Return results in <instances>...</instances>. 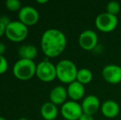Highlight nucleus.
Wrapping results in <instances>:
<instances>
[{
    "instance_id": "11",
    "label": "nucleus",
    "mask_w": 121,
    "mask_h": 120,
    "mask_svg": "<svg viewBox=\"0 0 121 120\" xmlns=\"http://www.w3.org/2000/svg\"><path fill=\"white\" fill-rule=\"evenodd\" d=\"M82 109L84 114L94 115L100 108V99L94 95H89L82 99L81 104Z\"/></svg>"
},
{
    "instance_id": "12",
    "label": "nucleus",
    "mask_w": 121,
    "mask_h": 120,
    "mask_svg": "<svg viewBox=\"0 0 121 120\" xmlns=\"http://www.w3.org/2000/svg\"><path fill=\"white\" fill-rule=\"evenodd\" d=\"M68 96L71 100L77 101L80 100L84 97L85 95V87L78 81H74L72 83L69 84L67 88Z\"/></svg>"
},
{
    "instance_id": "27",
    "label": "nucleus",
    "mask_w": 121,
    "mask_h": 120,
    "mask_svg": "<svg viewBox=\"0 0 121 120\" xmlns=\"http://www.w3.org/2000/svg\"><path fill=\"white\" fill-rule=\"evenodd\" d=\"M0 120H6V119H5V118H3V117H1V116H0Z\"/></svg>"
},
{
    "instance_id": "8",
    "label": "nucleus",
    "mask_w": 121,
    "mask_h": 120,
    "mask_svg": "<svg viewBox=\"0 0 121 120\" xmlns=\"http://www.w3.org/2000/svg\"><path fill=\"white\" fill-rule=\"evenodd\" d=\"M78 44L82 50L87 51L93 50L98 44V35L94 30H86L80 34Z\"/></svg>"
},
{
    "instance_id": "21",
    "label": "nucleus",
    "mask_w": 121,
    "mask_h": 120,
    "mask_svg": "<svg viewBox=\"0 0 121 120\" xmlns=\"http://www.w3.org/2000/svg\"><path fill=\"white\" fill-rule=\"evenodd\" d=\"M78 120H94V118H93V115L87 114H84V113H83Z\"/></svg>"
},
{
    "instance_id": "14",
    "label": "nucleus",
    "mask_w": 121,
    "mask_h": 120,
    "mask_svg": "<svg viewBox=\"0 0 121 120\" xmlns=\"http://www.w3.org/2000/svg\"><path fill=\"white\" fill-rule=\"evenodd\" d=\"M68 97L67 89L62 86H57L54 87L49 93V99L50 102L54 104L55 105L58 104H64L66 102V99Z\"/></svg>"
},
{
    "instance_id": "19",
    "label": "nucleus",
    "mask_w": 121,
    "mask_h": 120,
    "mask_svg": "<svg viewBox=\"0 0 121 120\" xmlns=\"http://www.w3.org/2000/svg\"><path fill=\"white\" fill-rule=\"evenodd\" d=\"M5 4L7 8L12 12H16L18 10L20 11L22 8L21 2L19 0H7Z\"/></svg>"
},
{
    "instance_id": "5",
    "label": "nucleus",
    "mask_w": 121,
    "mask_h": 120,
    "mask_svg": "<svg viewBox=\"0 0 121 120\" xmlns=\"http://www.w3.org/2000/svg\"><path fill=\"white\" fill-rule=\"evenodd\" d=\"M96 28L100 31L108 33L113 31L118 26L117 16H114L108 12H102L96 17L95 20Z\"/></svg>"
},
{
    "instance_id": "2",
    "label": "nucleus",
    "mask_w": 121,
    "mask_h": 120,
    "mask_svg": "<svg viewBox=\"0 0 121 120\" xmlns=\"http://www.w3.org/2000/svg\"><path fill=\"white\" fill-rule=\"evenodd\" d=\"M78 69L71 60L63 59L56 65V77L63 83L70 84L77 80Z\"/></svg>"
},
{
    "instance_id": "25",
    "label": "nucleus",
    "mask_w": 121,
    "mask_h": 120,
    "mask_svg": "<svg viewBox=\"0 0 121 120\" xmlns=\"http://www.w3.org/2000/svg\"><path fill=\"white\" fill-rule=\"evenodd\" d=\"M36 2L38 3H46L48 1H47V0H37Z\"/></svg>"
},
{
    "instance_id": "22",
    "label": "nucleus",
    "mask_w": 121,
    "mask_h": 120,
    "mask_svg": "<svg viewBox=\"0 0 121 120\" xmlns=\"http://www.w3.org/2000/svg\"><path fill=\"white\" fill-rule=\"evenodd\" d=\"M0 22H2L3 24H4L5 26H8L11 23V21L9 20V18L7 16H3L2 17H0Z\"/></svg>"
},
{
    "instance_id": "23",
    "label": "nucleus",
    "mask_w": 121,
    "mask_h": 120,
    "mask_svg": "<svg viewBox=\"0 0 121 120\" xmlns=\"http://www.w3.org/2000/svg\"><path fill=\"white\" fill-rule=\"evenodd\" d=\"M6 27L7 26H5L4 24L0 22V37L3 36V35L5 34V32H6Z\"/></svg>"
},
{
    "instance_id": "4",
    "label": "nucleus",
    "mask_w": 121,
    "mask_h": 120,
    "mask_svg": "<svg viewBox=\"0 0 121 120\" xmlns=\"http://www.w3.org/2000/svg\"><path fill=\"white\" fill-rule=\"evenodd\" d=\"M5 35L11 41H22L28 35V28L20 21H11V23L7 26Z\"/></svg>"
},
{
    "instance_id": "26",
    "label": "nucleus",
    "mask_w": 121,
    "mask_h": 120,
    "mask_svg": "<svg viewBox=\"0 0 121 120\" xmlns=\"http://www.w3.org/2000/svg\"><path fill=\"white\" fill-rule=\"evenodd\" d=\"M19 120H29V119H26V118H22V119H20Z\"/></svg>"
},
{
    "instance_id": "24",
    "label": "nucleus",
    "mask_w": 121,
    "mask_h": 120,
    "mask_svg": "<svg viewBox=\"0 0 121 120\" xmlns=\"http://www.w3.org/2000/svg\"><path fill=\"white\" fill-rule=\"evenodd\" d=\"M5 50H6V46L3 43L0 42V55H3Z\"/></svg>"
},
{
    "instance_id": "13",
    "label": "nucleus",
    "mask_w": 121,
    "mask_h": 120,
    "mask_svg": "<svg viewBox=\"0 0 121 120\" xmlns=\"http://www.w3.org/2000/svg\"><path fill=\"white\" fill-rule=\"evenodd\" d=\"M101 113L107 119H114L120 114V105L113 99L105 100L100 106Z\"/></svg>"
},
{
    "instance_id": "15",
    "label": "nucleus",
    "mask_w": 121,
    "mask_h": 120,
    "mask_svg": "<svg viewBox=\"0 0 121 120\" xmlns=\"http://www.w3.org/2000/svg\"><path fill=\"white\" fill-rule=\"evenodd\" d=\"M40 114L45 120H54L58 116L57 105L52 102H46L42 104L40 109Z\"/></svg>"
},
{
    "instance_id": "9",
    "label": "nucleus",
    "mask_w": 121,
    "mask_h": 120,
    "mask_svg": "<svg viewBox=\"0 0 121 120\" xmlns=\"http://www.w3.org/2000/svg\"><path fill=\"white\" fill-rule=\"evenodd\" d=\"M102 77L110 84H119L121 82V66L108 64L102 69Z\"/></svg>"
},
{
    "instance_id": "20",
    "label": "nucleus",
    "mask_w": 121,
    "mask_h": 120,
    "mask_svg": "<svg viewBox=\"0 0 121 120\" xmlns=\"http://www.w3.org/2000/svg\"><path fill=\"white\" fill-rule=\"evenodd\" d=\"M8 62L3 55H0V74H3L8 70Z\"/></svg>"
},
{
    "instance_id": "3",
    "label": "nucleus",
    "mask_w": 121,
    "mask_h": 120,
    "mask_svg": "<svg viewBox=\"0 0 121 120\" xmlns=\"http://www.w3.org/2000/svg\"><path fill=\"white\" fill-rule=\"evenodd\" d=\"M36 66L37 65L34 62L33 60L21 58L17 61L13 66V74L19 80H29L35 74Z\"/></svg>"
},
{
    "instance_id": "1",
    "label": "nucleus",
    "mask_w": 121,
    "mask_h": 120,
    "mask_svg": "<svg viewBox=\"0 0 121 120\" xmlns=\"http://www.w3.org/2000/svg\"><path fill=\"white\" fill-rule=\"evenodd\" d=\"M43 53L49 58H54L64 52L67 45V39L58 29H49L43 33L40 40Z\"/></svg>"
},
{
    "instance_id": "17",
    "label": "nucleus",
    "mask_w": 121,
    "mask_h": 120,
    "mask_svg": "<svg viewBox=\"0 0 121 120\" xmlns=\"http://www.w3.org/2000/svg\"><path fill=\"white\" fill-rule=\"evenodd\" d=\"M93 78V74L90 69L87 68H81L78 71V74H77V80L82 83V85H86V84L90 83Z\"/></svg>"
},
{
    "instance_id": "6",
    "label": "nucleus",
    "mask_w": 121,
    "mask_h": 120,
    "mask_svg": "<svg viewBox=\"0 0 121 120\" xmlns=\"http://www.w3.org/2000/svg\"><path fill=\"white\" fill-rule=\"evenodd\" d=\"M35 75L42 82H49L56 78V65L45 58L36 66Z\"/></svg>"
},
{
    "instance_id": "18",
    "label": "nucleus",
    "mask_w": 121,
    "mask_h": 120,
    "mask_svg": "<svg viewBox=\"0 0 121 120\" xmlns=\"http://www.w3.org/2000/svg\"><path fill=\"white\" fill-rule=\"evenodd\" d=\"M120 12V5L118 2L111 1L106 5V12L110 13L114 16H117Z\"/></svg>"
},
{
    "instance_id": "16",
    "label": "nucleus",
    "mask_w": 121,
    "mask_h": 120,
    "mask_svg": "<svg viewBox=\"0 0 121 120\" xmlns=\"http://www.w3.org/2000/svg\"><path fill=\"white\" fill-rule=\"evenodd\" d=\"M18 54L22 59L33 60L37 55V49L33 45H22L18 50Z\"/></svg>"
},
{
    "instance_id": "7",
    "label": "nucleus",
    "mask_w": 121,
    "mask_h": 120,
    "mask_svg": "<svg viewBox=\"0 0 121 120\" xmlns=\"http://www.w3.org/2000/svg\"><path fill=\"white\" fill-rule=\"evenodd\" d=\"M61 114L66 120H78L83 114L82 106L77 101H66L61 107Z\"/></svg>"
},
{
    "instance_id": "10",
    "label": "nucleus",
    "mask_w": 121,
    "mask_h": 120,
    "mask_svg": "<svg viewBox=\"0 0 121 120\" xmlns=\"http://www.w3.org/2000/svg\"><path fill=\"white\" fill-rule=\"evenodd\" d=\"M40 15L35 8L25 6L21 8L18 12V19L26 26H32L39 21Z\"/></svg>"
}]
</instances>
